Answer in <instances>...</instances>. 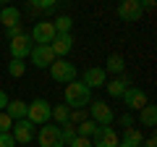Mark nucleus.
Returning <instances> with one entry per match:
<instances>
[{"mask_svg": "<svg viewBox=\"0 0 157 147\" xmlns=\"http://www.w3.org/2000/svg\"><path fill=\"white\" fill-rule=\"evenodd\" d=\"M0 8H3V3H0Z\"/></svg>", "mask_w": 157, "mask_h": 147, "instance_id": "obj_36", "label": "nucleus"}, {"mask_svg": "<svg viewBox=\"0 0 157 147\" xmlns=\"http://www.w3.org/2000/svg\"><path fill=\"white\" fill-rule=\"evenodd\" d=\"M24 29L21 26H13V29H6V34H8V40H13V37H18V34H21Z\"/></svg>", "mask_w": 157, "mask_h": 147, "instance_id": "obj_32", "label": "nucleus"}, {"mask_svg": "<svg viewBox=\"0 0 157 147\" xmlns=\"http://www.w3.org/2000/svg\"><path fill=\"white\" fill-rule=\"evenodd\" d=\"M118 147H128V145H123V142H121V145H118Z\"/></svg>", "mask_w": 157, "mask_h": 147, "instance_id": "obj_35", "label": "nucleus"}, {"mask_svg": "<svg viewBox=\"0 0 157 147\" xmlns=\"http://www.w3.org/2000/svg\"><path fill=\"white\" fill-rule=\"evenodd\" d=\"M123 145H128V147H141L144 145V137H141V131L136 126H128L123 131Z\"/></svg>", "mask_w": 157, "mask_h": 147, "instance_id": "obj_19", "label": "nucleus"}, {"mask_svg": "<svg viewBox=\"0 0 157 147\" xmlns=\"http://www.w3.org/2000/svg\"><path fill=\"white\" fill-rule=\"evenodd\" d=\"M68 147H92V139H84V137H73L68 142Z\"/></svg>", "mask_w": 157, "mask_h": 147, "instance_id": "obj_29", "label": "nucleus"}, {"mask_svg": "<svg viewBox=\"0 0 157 147\" xmlns=\"http://www.w3.org/2000/svg\"><path fill=\"white\" fill-rule=\"evenodd\" d=\"M139 121H141V126H157V108L155 105H144L139 110Z\"/></svg>", "mask_w": 157, "mask_h": 147, "instance_id": "obj_20", "label": "nucleus"}, {"mask_svg": "<svg viewBox=\"0 0 157 147\" xmlns=\"http://www.w3.org/2000/svg\"><path fill=\"white\" fill-rule=\"evenodd\" d=\"M0 24L6 29H13V26H21V11L16 6H3L0 8Z\"/></svg>", "mask_w": 157, "mask_h": 147, "instance_id": "obj_15", "label": "nucleus"}, {"mask_svg": "<svg viewBox=\"0 0 157 147\" xmlns=\"http://www.w3.org/2000/svg\"><path fill=\"white\" fill-rule=\"evenodd\" d=\"M52 26H55V34H71V26H73V18L71 16H58L55 21H52Z\"/></svg>", "mask_w": 157, "mask_h": 147, "instance_id": "obj_22", "label": "nucleus"}, {"mask_svg": "<svg viewBox=\"0 0 157 147\" xmlns=\"http://www.w3.org/2000/svg\"><path fill=\"white\" fill-rule=\"evenodd\" d=\"M81 84L89 87V89H100V87H105V84H107V74H105V68H100V66L86 68V71L81 74Z\"/></svg>", "mask_w": 157, "mask_h": 147, "instance_id": "obj_12", "label": "nucleus"}, {"mask_svg": "<svg viewBox=\"0 0 157 147\" xmlns=\"http://www.w3.org/2000/svg\"><path fill=\"white\" fill-rule=\"evenodd\" d=\"M89 118V113H86L84 108H78V110H71V116H68V124H73V126H78L81 121H86Z\"/></svg>", "mask_w": 157, "mask_h": 147, "instance_id": "obj_28", "label": "nucleus"}, {"mask_svg": "<svg viewBox=\"0 0 157 147\" xmlns=\"http://www.w3.org/2000/svg\"><path fill=\"white\" fill-rule=\"evenodd\" d=\"M8 74H11L13 79L24 76V74H26V63H24V61H13V58H11V63H8Z\"/></svg>", "mask_w": 157, "mask_h": 147, "instance_id": "obj_24", "label": "nucleus"}, {"mask_svg": "<svg viewBox=\"0 0 157 147\" xmlns=\"http://www.w3.org/2000/svg\"><path fill=\"white\" fill-rule=\"evenodd\" d=\"M50 113H52V105L45 100V97H34V100L26 105V121H32L34 126L50 124Z\"/></svg>", "mask_w": 157, "mask_h": 147, "instance_id": "obj_2", "label": "nucleus"}, {"mask_svg": "<svg viewBox=\"0 0 157 147\" xmlns=\"http://www.w3.org/2000/svg\"><path fill=\"white\" fill-rule=\"evenodd\" d=\"M6 105H8V95L0 89V110H6Z\"/></svg>", "mask_w": 157, "mask_h": 147, "instance_id": "obj_33", "label": "nucleus"}, {"mask_svg": "<svg viewBox=\"0 0 157 147\" xmlns=\"http://www.w3.org/2000/svg\"><path fill=\"white\" fill-rule=\"evenodd\" d=\"M131 87V81L128 79H123V76H118V79H113V81H107L105 84V89H107V95L110 97H123V92Z\"/></svg>", "mask_w": 157, "mask_h": 147, "instance_id": "obj_18", "label": "nucleus"}, {"mask_svg": "<svg viewBox=\"0 0 157 147\" xmlns=\"http://www.w3.org/2000/svg\"><path fill=\"white\" fill-rule=\"evenodd\" d=\"M11 129H13V118L6 110H0V134H11Z\"/></svg>", "mask_w": 157, "mask_h": 147, "instance_id": "obj_27", "label": "nucleus"}, {"mask_svg": "<svg viewBox=\"0 0 157 147\" xmlns=\"http://www.w3.org/2000/svg\"><path fill=\"white\" fill-rule=\"evenodd\" d=\"M73 137H76V126H73V124H63V126H60V139H63V145H68Z\"/></svg>", "mask_w": 157, "mask_h": 147, "instance_id": "obj_26", "label": "nucleus"}, {"mask_svg": "<svg viewBox=\"0 0 157 147\" xmlns=\"http://www.w3.org/2000/svg\"><path fill=\"white\" fill-rule=\"evenodd\" d=\"M94 131H97V124L94 121H81V124L76 126V137H84V139H92V137H94Z\"/></svg>", "mask_w": 157, "mask_h": 147, "instance_id": "obj_23", "label": "nucleus"}, {"mask_svg": "<svg viewBox=\"0 0 157 147\" xmlns=\"http://www.w3.org/2000/svg\"><path fill=\"white\" fill-rule=\"evenodd\" d=\"M92 102V89L89 87H84L81 81H71V84H66V105L71 108V110H78V108H84Z\"/></svg>", "mask_w": 157, "mask_h": 147, "instance_id": "obj_1", "label": "nucleus"}, {"mask_svg": "<svg viewBox=\"0 0 157 147\" xmlns=\"http://www.w3.org/2000/svg\"><path fill=\"white\" fill-rule=\"evenodd\" d=\"M123 102L128 110H141L144 105H149V100H147V92L141 89V87H128V89L123 92Z\"/></svg>", "mask_w": 157, "mask_h": 147, "instance_id": "obj_11", "label": "nucleus"}, {"mask_svg": "<svg viewBox=\"0 0 157 147\" xmlns=\"http://www.w3.org/2000/svg\"><path fill=\"white\" fill-rule=\"evenodd\" d=\"M32 47H34V42H32V37H29L26 32H21L18 37H13V40L8 42V50H11L13 61H24V58H29Z\"/></svg>", "mask_w": 157, "mask_h": 147, "instance_id": "obj_5", "label": "nucleus"}, {"mask_svg": "<svg viewBox=\"0 0 157 147\" xmlns=\"http://www.w3.org/2000/svg\"><path fill=\"white\" fill-rule=\"evenodd\" d=\"M126 71V61H123V55L121 53H110L107 55V61H105V74H121Z\"/></svg>", "mask_w": 157, "mask_h": 147, "instance_id": "obj_16", "label": "nucleus"}, {"mask_svg": "<svg viewBox=\"0 0 157 147\" xmlns=\"http://www.w3.org/2000/svg\"><path fill=\"white\" fill-rule=\"evenodd\" d=\"M26 105L29 102H24V100H8V105H6V113L11 116L13 121H21V118H26Z\"/></svg>", "mask_w": 157, "mask_h": 147, "instance_id": "obj_17", "label": "nucleus"}, {"mask_svg": "<svg viewBox=\"0 0 157 147\" xmlns=\"http://www.w3.org/2000/svg\"><path fill=\"white\" fill-rule=\"evenodd\" d=\"M29 8H32V11H55V0H32V3H29Z\"/></svg>", "mask_w": 157, "mask_h": 147, "instance_id": "obj_25", "label": "nucleus"}, {"mask_svg": "<svg viewBox=\"0 0 157 147\" xmlns=\"http://www.w3.org/2000/svg\"><path fill=\"white\" fill-rule=\"evenodd\" d=\"M0 147H16L13 134H0Z\"/></svg>", "mask_w": 157, "mask_h": 147, "instance_id": "obj_30", "label": "nucleus"}, {"mask_svg": "<svg viewBox=\"0 0 157 147\" xmlns=\"http://www.w3.org/2000/svg\"><path fill=\"white\" fill-rule=\"evenodd\" d=\"M37 142H39V147H66V145H63V139H60V126H55V124L39 126Z\"/></svg>", "mask_w": 157, "mask_h": 147, "instance_id": "obj_6", "label": "nucleus"}, {"mask_svg": "<svg viewBox=\"0 0 157 147\" xmlns=\"http://www.w3.org/2000/svg\"><path fill=\"white\" fill-rule=\"evenodd\" d=\"M141 147H157V139H155V137H149V139H144V145H141Z\"/></svg>", "mask_w": 157, "mask_h": 147, "instance_id": "obj_34", "label": "nucleus"}, {"mask_svg": "<svg viewBox=\"0 0 157 147\" xmlns=\"http://www.w3.org/2000/svg\"><path fill=\"white\" fill-rule=\"evenodd\" d=\"M50 76L58 81V84H71V81L78 79V71H76V66H73L71 61H66V58H55V63L50 66Z\"/></svg>", "mask_w": 157, "mask_h": 147, "instance_id": "obj_3", "label": "nucleus"}, {"mask_svg": "<svg viewBox=\"0 0 157 147\" xmlns=\"http://www.w3.org/2000/svg\"><path fill=\"white\" fill-rule=\"evenodd\" d=\"M34 131H37V126H34L32 121L21 118V121H13L11 134H13V139H16V145H29V142L34 139Z\"/></svg>", "mask_w": 157, "mask_h": 147, "instance_id": "obj_9", "label": "nucleus"}, {"mask_svg": "<svg viewBox=\"0 0 157 147\" xmlns=\"http://www.w3.org/2000/svg\"><path fill=\"white\" fill-rule=\"evenodd\" d=\"M121 124H123L126 129H128V126H134V116H131V113H123V116H121Z\"/></svg>", "mask_w": 157, "mask_h": 147, "instance_id": "obj_31", "label": "nucleus"}, {"mask_svg": "<svg viewBox=\"0 0 157 147\" xmlns=\"http://www.w3.org/2000/svg\"><path fill=\"white\" fill-rule=\"evenodd\" d=\"M50 50H52L55 58L68 55V53L73 50V37H71V34H55V40L50 42Z\"/></svg>", "mask_w": 157, "mask_h": 147, "instance_id": "obj_14", "label": "nucleus"}, {"mask_svg": "<svg viewBox=\"0 0 157 147\" xmlns=\"http://www.w3.org/2000/svg\"><path fill=\"white\" fill-rule=\"evenodd\" d=\"M29 58H32V63L37 68H50L55 63V55H52L50 45H34L32 53H29Z\"/></svg>", "mask_w": 157, "mask_h": 147, "instance_id": "obj_10", "label": "nucleus"}, {"mask_svg": "<svg viewBox=\"0 0 157 147\" xmlns=\"http://www.w3.org/2000/svg\"><path fill=\"white\" fill-rule=\"evenodd\" d=\"M144 8H141V0H123L121 6H118V16L123 18V21H139Z\"/></svg>", "mask_w": 157, "mask_h": 147, "instance_id": "obj_13", "label": "nucleus"}, {"mask_svg": "<svg viewBox=\"0 0 157 147\" xmlns=\"http://www.w3.org/2000/svg\"><path fill=\"white\" fill-rule=\"evenodd\" d=\"M86 113H89V121H94L97 126H110L115 121V113H113V108L105 100H92Z\"/></svg>", "mask_w": 157, "mask_h": 147, "instance_id": "obj_4", "label": "nucleus"}, {"mask_svg": "<svg viewBox=\"0 0 157 147\" xmlns=\"http://www.w3.org/2000/svg\"><path fill=\"white\" fill-rule=\"evenodd\" d=\"M118 145H121V139L113 126H97L94 137H92V147H118Z\"/></svg>", "mask_w": 157, "mask_h": 147, "instance_id": "obj_8", "label": "nucleus"}, {"mask_svg": "<svg viewBox=\"0 0 157 147\" xmlns=\"http://www.w3.org/2000/svg\"><path fill=\"white\" fill-rule=\"evenodd\" d=\"M29 37L34 45H50L55 40V26H52V21H37Z\"/></svg>", "mask_w": 157, "mask_h": 147, "instance_id": "obj_7", "label": "nucleus"}, {"mask_svg": "<svg viewBox=\"0 0 157 147\" xmlns=\"http://www.w3.org/2000/svg\"><path fill=\"white\" fill-rule=\"evenodd\" d=\"M68 116H71L68 105H55L50 113V121H55V126H63V124H68Z\"/></svg>", "mask_w": 157, "mask_h": 147, "instance_id": "obj_21", "label": "nucleus"}]
</instances>
